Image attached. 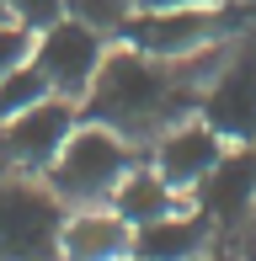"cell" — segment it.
Returning <instances> with one entry per match:
<instances>
[{"mask_svg":"<svg viewBox=\"0 0 256 261\" xmlns=\"http://www.w3.org/2000/svg\"><path fill=\"white\" fill-rule=\"evenodd\" d=\"M219 54H224V43L197 54V59H149V54L128 48V43H112V54L101 59L96 80H91L86 101H80V117L123 134L144 155L171 123L197 112V96H203Z\"/></svg>","mask_w":256,"mask_h":261,"instance_id":"cell-1","label":"cell"},{"mask_svg":"<svg viewBox=\"0 0 256 261\" xmlns=\"http://www.w3.org/2000/svg\"><path fill=\"white\" fill-rule=\"evenodd\" d=\"M139 160H144V155H139L123 134H112V128L80 117L75 134L64 139V149L54 155V165L43 171V181L59 192L64 208H96V203H112L118 181L134 171Z\"/></svg>","mask_w":256,"mask_h":261,"instance_id":"cell-2","label":"cell"},{"mask_svg":"<svg viewBox=\"0 0 256 261\" xmlns=\"http://www.w3.org/2000/svg\"><path fill=\"white\" fill-rule=\"evenodd\" d=\"M251 27V11L240 0H219V6H171V11H134L123 21L118 43L149 54V59H197L235 32Z\"/></svg>","mask_w":256,"mask_h":261,"instance_id":"cell-3","label":"cell"},{"mask_svg":"<svg viewBox=\"0 0 256 261\" xmlns=\"http://www.w3.org/2000/svg\"><path fill=\"white\" fill-rule=\"evenodd\" d=\"M69 208L43 176L0 171V261H59Z\"/></svg>","mask_w":256,"mask_h":261,"instance_id":"cell-4","label":"cell"},{"mask_svg":"<svg viewBox=\"0 0 256 261\" xmlns=\"http://www.w3.org/2000/svg\"><path fill=\"white\" fill-rule=\"evenodd\" d=\"M197 117L224 144H256V27L224 43L203 96H197Z\"/></svg>","mask_w":256,"mask_h":261,"instance_id":"cell-5","label":"cell"},{"mask_svg":"<svg viewBox=\"0 0 256 261\" xmlns=\"http://www.w3.org/2000/svg\"><path fill=\"white\" fill-rule=\"evenodd\" d=\"M112 43H118L112 32L91 27V21H80V16H59L54 27H43L38 38H32V64L43 69L54 96L80 107L86 91H91V80H96V69H101V59L112 54Z\"/></svg>","mask_w":256,"mask_h":261,"instance_id":"cell-6","label":"cell"},{"mask_svg":"<svg viewBox=\"0 0 256 261\" xmlns=\"http://www.w3.org/2000/svg\"><path fill=\"white\" fill-rule=\"evenodd\" d=\"M80 123V107L64 96H48L27 112L6 117L0 123V171H16V176H43L54 165V155L64 149V139L75 134Z\"/></svg>","mask_w":256,"mask_h":261,"instance_id":"cell-7","label":"cell"},{"mask_svg":"<svg viewBox=\"0 0 256 261\" xmlns=\"http://www.w3.org/2000/svg\"><path fill=\"white\" fill-rule=\"evenodd\" d=\"M192 208L214 219L219 234H240L256 219V144H229L224 160L197 181Z\"/></svg>","mask_w":256,"mask_h":261,"instance_id":"cell-8","label":"cell"},{"mask_svg":"<svg viewBox=\"0 0 256 261\" xmlns=\"http://www.w3.org/2000/svg\"><path fill=\"white\" fill-rule=\"evenodd\" d=\"M224 149H229V144H224V139H219L214 128H208L203 117L192 112V117H182V123H171L166 134H160L155 144L144 149V160L155 165V171L166 176V181L176 187L182 197H192L197 181H203V176L214 171L219 160H224Z\"/></svg>","mask_w":256,"mask_h":261,"instance_id":"cell-9","label":"cell"},{"mask_svg":"<svg viewBox=\"0 0 256 261\" xmlns=\"http://www.w3.org/2000/svg\"><path fill=\"white\" fill-rule=\"evenodd\" d=\"M214 245H219L214 219L203 208H192V203H182L176 213L134 229V256L139 261H197V256L214 251Z\"/></svg>","mask_w":256,"mask_h":261,"instance_id":"cell-10","label":"cell"},{"mask_svg":"<svg viewBox=\"0 0 256 261\" xmlns=\"http://www.w3.org/2000/svg\"><path fill=\"white\" fill-rule=\"evenodd\" d=\"M134 256V224L118 219L107 203L69 208L59 229V261H123Z\"/></svg>","mask_w":256,"mask_h":261,"instance_id":"cell-11","label":"cell"},{"mask_svg":"<svg viewBox=\"0 0 256 261\" xmlns=\"http://www.w3.org/2000/svg\"><path fill=\"white\" fill-rule=\"evenodd\" d=\"M182 203H192V197H182V192H176V187H171L149 160H139L134 171L118 181V192H112V203H107V208L139 229V224H155V219H166V213H176Z\"/></svg>","mask_w":256,"mask_h":261,"instance_id":"cell-12","label":"cell"},{"mask_svg":"<svg viewBox=\"0 0 256 261\" xmlns=\"http://www.w3.org/2000/svg\"><path fill=\"white\" fill-rule=\"evenodd\" d=\"M48 96L54 91H48V80H43V69L32 64V59H21L11 75H0V123L27 112V107H38V101H48Z\"/></svg>","mask_w":256,"mask_h":261,"instance_id":"cell-13","label":"cell"},{"mask_svg":"<svg viewBox=\"0 0 256 261\" xmlns=\"http://www.w3.org/2000/svg\"><path fill=\"white\" fill-rule=\"evenodd\" d=\"M69 16H80V21H91V27L118 38L123 21L134 16V0H69Z\"/></svg>","mask_w":256,"mask_h":261,"instance_id":"cell-14","label":"cell"},{"mask_svg":"<svg viewBox=\"0 0 256 261\" xmlns=\"http://www.w3.org/2000/svg\"><path fill=\"white\" fill-rule=\"evenodd\" d=\"M6 11H11L16 27H27L32 38H38L43 27H54L59 16H69V0H6Z\"/></svg>","mask_w":256,"mask_h":261,"instance_id":"cell-15","label":"cell"},{"mask_svg":"<svg viewBox=\"0 0 256 261\" xmlns=\"http://www.w3.org/2000/svg\"><path fill=\"white\" fill-rule=\"evenodd\" d=\"M21 59H32V32L16 27V21H6V27H0V75H11Z\"/></svg>","mask_w":256,"mask_h":261,"instance_id":"cell-16","label":"cell"},{"mask_svg":"<svg viewBox=\"0 0 256 261\" xmlns=\"http://www.w3.org/2000/svg\"><path fill=\"white\" fill-rule=\"evenodd\" d=\"M171 6H219V0H134V11H171Z\"/></svg>","mask_w":256,"mask_h":261,"instance_id":"cell-17","label":"cell"},{"mask_svg":"<svg viewBox=\"0 0 256 261\" xmlns=\"http://www.w3.org/2000/svg\"><path fill=\"white\" fill-rule=\"evenodd\" d=\"M235 261H256V229L240 234V245H235Z\"/></svg>","mask_w":256,"mask_h":261,"instance_id":"cell-18","label":"cell"},{"mask_svg":"<svg viewBox=\"0 0 256 261\" xmlns=\"http://www.w3.org/2000/svg\"><path fill=\"white\" fill-rule=\"evenodd\" d=\"M197 261H235V251H224V245H214L208 256H197Z\"/></svg>","mask_w":256,"mask_h":261,"instance_id":"cell-19","label":"cell"},{"mask_svg":"<svg viewBox=\"0 0 256 261\" xmlns=\"http://www.w3.org/2000/svg\"><path fill=\"white\" fill-rule=\"evenodd\" d=\"M6 21H11V11H6V0H0V27H6Z\"/></svg>","mask_w":256,"mask_h":261,"instance_id":"cell-20","label":"cell"},{"mask_svg":"<svg viewBox=\"0 0 256 261\" xmlns=\"http://www.w3.org/2000/svg\"><path fill=\"white\" fill-rule=\"evenodd\" d=\"M123 261H139V256H123Z\"/></svg>","mask_w":256,"mask_h":261,"instance_id":"cell-21","label":"cell"}]
</instances>
